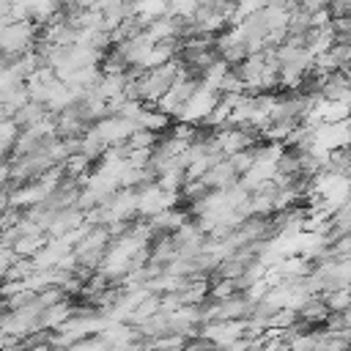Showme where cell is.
I'll return each mask as SVG.
<instances>
[{
    "label": "cell",
    "mask_w": 351,
    "mask_h": 351,
    "mask_svg": "<svg viewBox=\"0 0 351 351\" xmlns=\"http://www.w3.org/2000/svg\"><path fill=\"white\" fill-rule=\"evenodd\" d=\"M137 126H140V129H151V132L162 134V132H167V129L173 126V115L162 112L156 104H145V107L140 110V115H137Z\"/></svg>",
    "instance_id": "obj_4"
},
{
    "label": "cell",
    "mask_w": 351,
    "mask_h": 351,
    "mask_svg": "<svg viewBox=\"0 0 351 351\" xmlns=\"http://www.w3.org/2000/svg\"><path fill=\"white\" fill-rule=\"evenodd\" d=\"M38 44V25L33 19H14L0 33V52L8 58V63L25 52H30Z\"/></svg>",
    "instance_id": "obj_1"
},
{
    "label": "cell",
    "mask_w": 351,
    "mask_h": 351,
    "mask_svg": "<svg viewBox=\"0 0 351 351\" xmlns=\"http://www.w3.org/2000/svg\"><path fill=\"white\" fill-rule=\"evenodd\" d=\"M217 101H219V93H217V90H208V88H203V85H197V90L186 99V104L181 107V112H178L176 121L203 123V121L211 115V110L217 107Z\"/></svg>",
    "instance_id": "obj_2"
},
{
    "label": "cell",
    "mask_w": 351,
    "mask_h": 351,
    "mask_svg": "<svg viewBox=\"0 0 351 351\" xmlns=\"http://www.w3.org/2000/svg\"><path fill=\"white\" fill-rule=\"evenodd\" d=\"M165 14H170L167 0H132V16H137L143 27H148L151 22H156Z\"/></svg>",
    "instance_id": "obj_5"
},
{
    "label": "cell",
    "mask_w": 351,
    "mask_h": 351,
    "mask_svg": "<svg viewBox=\"0 0 351 351\" xmlns=\"http://www.w3.org/2000/svg\"><path fill=\"white\" fill-rule=\"evenodd\" d=\"M348 351H351V346H348Z\"/></svg>",
    "instance_id": "obj_13"
},
{
    "label": "cell",
    "mask_w": 351,
    "mask_h": 351,
    "mask_svg": "<svg viewBox=\"0 0 351 351\" xmlns=\"http://www.w3.org/2000/svg\"><path fill=\"white\" fill-rule=\"evenodd\" d=\"M348 288H351V285H348Z\"/></svg>",
    "instance_id": "obj_14"
},
{
    "label": "cell",
    "mask_w": 351,
    "mask_h": 351,
    "mask_svg": "<svg viewBox=\"0 0 351 351\" xmlns=\"http://www.w3.org/2000/svg\"><path fill=\"white\" fill-rule=\"evenodd\" d=\"M230 162H233V167H236V173H239V178L258 162V145H252V148H244V151H239V154H233V156H228Z\"/></svg>",
    "instance_id": "obj_10"
},
{
    "label": "cell",
    "mask_w": 351,
    "mask_h": 351,
    "mask_svg": "<svg viewBox=\"0 0 351 351\" xmlns=\"http://www.w3.org/2000/svg\"><path fill=\"white\" fill-rule=\"evenodd\" d=\"M47 244V239H44V233H27V236H19L16 241H14V252L16 255H22V258H33L41 247Z\"/></svg>",
    "instance_id": "obj_8"
},
{
    "label": "cell",
    "mask_w": 351,
    "mask_h": 351,
    "mask_svg": "<svg viewBox=\"0 0 351 351\" xmlns=\"http://www.w3.org/2000/svg\"><path fill=\"white\" fill-rule=\"evenodd\" d=\"M197 8H200V0H167V11L181 19H192Z\"/></svg>",
    "instance_id": "obj_11"
},
{
    "label": "cell",
    "mask_w": 351,
    "mask_h": 351,
    "mask_svg": "<svg viewBox=\"0 0 351 351\" xmlns=\"http://www.w3.org/2000/svg\"><path fill=\"white\" fill-rule=\"evenodd\" d=\"M159 137H162V134H156V132H151V129H134L132 137H129L126 143H121V154L126 156V151H134V148H154V145L159 143Z\"/></svg>",
    "instance_id": "obj_7"
},
{
    "label": "cell",
    "mask_w": 351,
    "mask_h": 351,
    "mask_svg": "<svg viewBox=\"0 0 351 351\" xmlns=\"http://www.w3.org/2000/svg\"><path fill=\"white\" fill-rule=\"evenodd\" d=\"M228 71H230V63H225V60L219 58L217 63H211V66L200 74V85H203V88H208V90H217V93H219V88H222V82H225Z\"/></svg>",
    "instance_id": "obj_6"
},
{
    "label": "cell",
    "mask_w": 351,
    "mask_h": 351,
    "mask_svg": "<svg viewBox=\"0 0 351 351\" xmlns=\"http://www.w3.org/2000/svg\"><path fill=\"white\" fill-rule=\"evenodd\" d=\"M11 14V0H0V16H8Z\"/></svg>",
    "instance_id": "obj_12"
},
{
    "label": "cell",
    "mask_w": 351,
    "mask_h": 351,
    "mask_svg": "<svg viewBox=\"0 0 351 351\" xmlns=\"http://www.w3.org/2000/svg\"><path fill=\"white\" fill-rule=\"evenodd\" d=\"M217 55L225 60V63H230V66H239L250 52H247V41H244V36L239 33V27L236 25H230V27H225L219 36H217Z\"/></svg>",
    "instance_id": "obj_3"
},
{
    "label": "cell",
    "mask_w": 351,
    "mask_h": 351,
    "mask_svg": "<svg viewBox=\"0 0 351 351\" xmlns=\"http://www.w3.org/2000/svg\"><path fill=\"white\" fill-rule=\"evenodd\" d=\"M329 313H346L351 307V288H332V291H324L321 293Z\"/></svg>",
    "instance_id": "obj_9"
}]
</instances>
